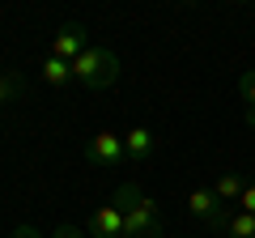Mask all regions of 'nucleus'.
Listing matches in <instances>:
<instances>
[{"label":"nucleus","instance_id":"nucleus-10","mask_svg":"<svg viewBox=\"0 0 255 238\" xmlns=\"http://www.w3.org/2000/svg\"><path fill=\"white\" fill-rule=\"evenodd\" d=\"M221 234H226V238H255V217H251V213H243V209L230 213L226 226H221Z\"/></svg>","mask_w":255,"mask_h":238},{"label":"nucleus","instance_id":"nucleus-9","mask_svg":"<svg viewBox=\"0 0 255 238\" xmlns=\"http://www.w3.org/2000/svg\"><path fill=\"white\" fill-rule=\"evenodd\" d=\"M243 187H247V179H243V174H238V170H226V174H217V183H213V192L221 196V204H238Z\"/></svg>","mask_w":255,"mask_h":238},{"label":"nucleus","instance_id":"nucleus-7","mask_svg":"<svg viewBox=\"0 0 255 238\" xmlns=\"http://www.w3.org/2000/svg\"><path fill=\"white\" fill-rule=\"evenodd\" d=\"M153 149H157V136H153L149 128H132V132H124V153H128V166L149 162V157H153Z\"/></svg>","mask_w":255,"mask_h":238},{"label":"nucleus","instance_id":"nucleus-11","mask_svg":"<svg viewBox=\"0 0 255 238\" xmlns=\"http://www.w3.org/2000/svg\"><path fill=\"white\" fill-rule=\"evenodd\" d=\"M238 94H243V115H247V123L255 128V73H243V77H238Z\"/></svg>","mask_w":255,"mask_h":238},{"label":"nucleus","instance_id":"nucleus-1","mask_svg":"<svg viewBox=\"0 0 255 238\" xmlns=\"http://www.w3.org/2000/svg\"><path fill=\"white\" fill-rule=\"evenodd\" d=\"M119 209H124V238H166L162 234V213H157V200L145 196L136 183H124L115 192Z\"/></svg>","mask_w":255,"mask_h":238},{"label":"nucleus","instance_id":"nucleus-15","mask_svg":"<svg viewBox=\"0 0 255 238\" xmlns=\"http://www.w3.org/2000/svg\"><path fill=\"white\" fill-rule=\"evenodd\" d=\"M13 238H43V234H38L34 226H17V230H13Z\"/></svg>","mask_w":255,"mask_h":238},{"label":"nucleus","instance_id":"nucleus-4","mask_svg":"<svg viewBox=\"0 0 255 238\" xmlns=\"http://www.w3.org/2000/svg\"><path fill=\"white\" fill-rule=\"evenodd\" d=\"M85 157H90L94 166H128V153H124V136H115V132H94L90 145H85Z\"/></svg>","mask_w":255,"mask_h":238},{"label":"nucleus","instance_id":"nucleus-8","mask_svg":"<svg viewBox=\"0 0 255 238\" xmlns=\"http://www.w3.org/2000/svg\"><path fill=\"white\" fill-rule=\"evenodd\" d=\"M43 81L51 85V90H68V85L77 81V77H73V64L47 51V55H43Z\"/></svg>","mask_w":255,"mask_h":238},{"label":"nucleus","instance_id":"nucleus-5","mask_svg":"<svg viewBox=\"0 0 255 238\" xmlns=\"http://www.w3.org/2000/svg\"><path fill=\"white\" fill-rule=\"evenodd\" d=\"M85 47H90V30H85L81 21H64V26L51 34V55L68 60V64H73L77 55L85 51Z\"/></svg>","mask_w":255,"mask_h":238},{"label":"nucleus","instance_id":"nucleus-12","mask_svg":"<svg viewBox=\"0 0 255 238\" xmlns=\"http://www.w3.org/2000/svg\"><path fill=\"white\" fill-rule=\"evenodd\" d=\"M17 94H21V77L9 73V68H0V107H4L9 98H17Z\"/></svg>","mask_w":255,"mask_h":238},{"label":"nucleus","instance_id":"nucleus-13","mask_svg":"<svg viewBox=\"0 0 255 238\" xmlns=\"http://www.w3.org/2000/svg\"><path fill=\"white\" fill-rule=\"evenodd\" d=\"M238 209L255 217V183H247V187H243V196H238Z\"/></svg>","mask_w":255,"mask_h":238},{"label":"nucleus","instance_id":"nucleus-14","mask_svg":"<svg viewBox=\"0 0 255 238\" xmlns=\"http://www.w3.org/2000/svg\"><path fill=\"white\" fill-rule=\"evenodd\" d=\"M51 238H85V234H81V230H77V226H60V230H55Z\"/></svg>","mask_w":255,"mask_h":238},{"label":"nucleus","instance_id":"nucleus-6","mask_svg":"<svg viewBox=\"0 0 255 238\" xmlns=\"http://www.w3.org/2000/svg\"><path fill=\"white\" fill-rule=\"evenodd\" d=\"M85 230H90V238H124V209H119V200L98 204L90 213V221H85Z\"/></svg>","mask_w":255,"mask_h":238},{"label":"nucleus","instance_id":"nucleus-3","mask_svg":"<svg viewBox=\"0 0 255 238\" xmlns=\"http://www.w3.org/2000/svg\"><path fill=\"white\" fill-rule=\"evenodd\" d=\"M187 213L200 221V226H209V230H221L226 217H230V209L221 204V196L213 192V187H196V192L187 196Z\"/></svg>","mask_w":255,"mask_h":238},{"label":"nucleus","instance_id":"nucleus-2","mask_svg":"<svg viewBox=\"0 0 255 238\" xmlns=\"http://www.w3.org/2000/svg\"><path fill=\"white\" fill-rule=\"evenodd\" d=\"M73 77L85 85V90H107V85L119 81V55L111 51V47L90 43V47L73 60Z\"/></svg>","mask_w":255,"mask_h":238}]
</instances>
